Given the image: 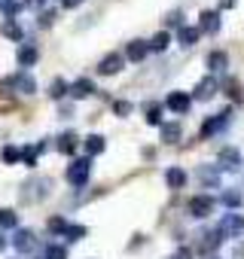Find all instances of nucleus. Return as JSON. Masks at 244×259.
I'll return each mask as SVG.
<instances>
[{
	"mask_svg": "<svg viewBox=\"0 0 244 259\" xmlns=\"http://www.w3.org/2000/svg\"><path fill=\"white\" fill-rule=\"evenodd\" d=\"M49 192H52V180H49V177H31V180L22 186L19 198H22L25 204H37V201H43Z\"/></svg>",
	"mask_w": 244,
	"mask_h": 259,
	"instance_id": "nucleus-1",
	"label": "nucleus"
},
{
	"mask_svg": "<svg viewBox=\"0 0 244 259\" xmlns=\"http://www.w3.org/2000/svg\"><path fill=\"white\" fill-rule=\"evenodd\" d=\"M64 229H67V226H64L61 217H52V220H49V232H64Z\"/></svg>",
	"mask_w": 244,
	"mask_h": 259,
	"instance_id": "nucleus-20",
	"label": "nucleus"
},
{
	"mask_svg": "<svg viewBox=\"0 0 244 259\" xmlns=\"http://www.w3.org/2000/svg\"><path fill=\"white\" fill-rule=\"evenodd\" d=\"M79 4V0H64V7H76Z\"/></svg>",
	"mask_w": 244,
	"mask_h": 259,
	"instance_id": "nucleus-26",
	"label": "nucleus"
},
{
	"mask_svg": "<svg viewBox=\"0 0 244 259\" xmlns=\"http://www.w3.org/2000/svg\"><path fill=\"white\" fill-rule=\"evenodd\" d=\"M13 244H16V250H22V253L34 250V232H31V229H19L16 238H13Z\"/></svg>",
	"mask_w": 244,
	"mask_h": 259,
	"instance_id": "nucleus-3",
	"label": "nucleus"
},
{
	"mask_svg": "<svg viewBox=\"0 0 244 259\" xmlns=\"http://www.w3.org/2000/svg\"><path fill=\"white\" fill-rule=\"evenodd\" d=\"M4 34L13 37V40H25V34H22V28H19L16 22H7V25H4Z\"/></svg>",
	"mask_w": 244,
	"mask_h": 259,
	"instance_id": "nucleus-12",
	"label": "nucleus"
},
{
	"mask_svg": "<svg viewBox=\"0 0 244 259\" xmlns=\"http://www.w3.org/2000/svg\"><path fill=\"white\" fill-rule=\"evenodd\" d=\"M19 159H22V150H16V147H7V150H4V162H7V165H16Z\"/></svg>",
	"mask_w": 244,
	"mask_h": 259,
	"instance_id": "nucleus-14",
	"label": "nucleus"
},
{
	"mask_svg": "<svg viewBox=\"0 0 244 259\" xmlns=\"http://www.w3.org/2000/svg\"><path fill=\"white\" fill-rule=\"evenodd\" d=\"M168 104H171L174 110H186V98H183V95H171V98H168Z\"/></svg>",
	"mask_w": 244,
	"mask_h": 259,
	"instance_id": "nucleus-18",
	"label": "nucleus"
},
{
	"mask_svg": "<svg viewBox=\"0 0 244 259\" xmlns=\"http://www.w3.org/2000/svg\"><path fill=\"white\" fill-rule=\"evenodd\" d=\"M22 162H25L28 168H34V165H37V147H34V150H22Z\"/></svg>",
	"mask_w": 244,
	"mask_h": 259,
	"instance_id": "nucleus-16",
	"label": "nucleus"
},
{
	"mask_svg": "<svg viewBox=\"0 0 244 259\" xmlns=\"http://www.w3.org/2000/svg\"><path fill=\"white\" fill-rule=\"evenodd\" d=\"M147 119H150V122H159V110H156V107H150V110H147Z\"/></svg>",
	"mask_w": 244,
	"mask_h": 259,
	"instance_id": "nucleus-23",
	"label": "nucleus"
},
{
	"mask_svg": "<svg viewBox=\"0 0 244 259\" xmlns=\"http://www.w3.org/2000/svg\"><path fill=\"white\" fill-rule=\"evenodd\" d=\"M52 22H55V13L49 10V13H40V22H37V25H40V28H49Z\"/></svg>",
	"mask_w": 244,
	"mask_h": 259,
	"instance_id": "nucleus-19",
	"label": "nucleus"
},
{
	"mask_svg": "<svg viewBox=\"0 0 244 259\" xmlns=\"http://www.w3.org/2000/svg\"><path fill=\"white\" fill-rule=\"evenodd\" d=\"M64 92H70L67 82H64V79H52V85H49V98H61Z\"/></svg>",
	"mask_w": 244,
	"mask_h": 259,
	"instance_id": "nucleus-10",
	"label": "nucleus"
},
{
	"mask_svg": "<svg viewBox=\"0 0 244 259\" xmlns=\"http://www.w3.org/2000/svg\"><path fill=\"white\" fill-rule=\"evenodd\" d=\"M64 235H67L70 241H79V238L86 235V229H83V226H67V229H64Z\"/></svg>",
	"mask_w": 244,
	"mask_h": 259,
	"instance_id": "nucleus-17",
	"label": "nucleus"
},
{
	"mask_svg": "<svg viewBox=\"0 0 244 259\" xmlns=\"http://www.w3.org/2000/svg\"><path fill=\"white\" fill-rule=\"evenodd\" d=\"M89 171H92V162H89V159H76V162L67 168V180H70L73 186H83V183L89 180Z\"/></svg>",
	"mask_w": 244,
	"mask_h": 259,
	"instance_id": "nucleus-2",
	"label": "nucleus"
},
{
	"mask_svg": "<svg viewBox=\"0 0 244 259\" xmlns=\"http://www.w3.org/2000/svg\"><path fill=\"white\" fill-rule=\"evenodd\" d=\"M34 61H37V49H34L31 43L22 46V49H19V64H22V67H31Z\"/></svg>",
	"mask_w": 244,
	"mask_h": 259,
	"instance_id": "nucleus-6",
	"label": "nucleus"
},
{
	"mask_svg": "<svg viewBox=\"0 0 244 259\" xmlns=\"http://www.w3.org/2000/svg\"><path fill=\"white\" fill-rule=\"evenodd\" d=\"M165 43H168V37H165V34H159V37H156V40H153V46H156V49H162V46H165Z\"/></svg>",
	"mask_w": 244,
	"mask_h": 259,
	"instance_id": "nucleus-22",
	"label": "nucleus"
},
{
	"mask_svg": "<svg viewBox=\"0 0 244 259\" xmlns=\"http://www.w3.org/2000/svg\"><path fill=\"white\" fill-rule=\"evenodd\" d=\"M89 95H92V82L89 79H76L70 85V98H89Z\"/></svg>",
	"mask_w": 244,
	"mask_h": 259,
	"instance_id": "nucleus-7",
	"label": "nucleus"
},
{
	"mask_svg": "<svg viewBox=\"0 0 244 259\" xmlns=\"http://www.w3.org/2000/svg\"><path fill=\"white\" fill-rule=\"evenodd\" d=\"M46 259H67V250L61 244H49L46 247Z\"/></svg>",
	"mask_w": 244,
	"mask_h": 259,
	"instance_id": "nucleus-11",
	"label": "nucleus"
},
{
	"mask_svg": "<svg viewBox=\"0 0 244 259\" xmlns=\"http://www.w3.org/2000/svg\"><path fill=\"white\" fill-rule=\"evenodd\" d=\"M25 4H28V7H40V4H43V0H25Z\"/></svg>",
	"mask_w": 244,
	"mask_h": 259,
	"instance_id": "nucleus-24",
	"label": "nucleus"
},
{
	"mask_svg": "<svg viewBox=\"0 0 244 259\" xmlns=\"http://www.w3.org/2000/svg\"><path fill=\"white\" fill-rule=\"evenodd\" d=\"M119 67H122V55H107V58L98 64V70H101V73H116Z\"/></svg>",
	"mask_w": 244,
	"mask_h": 259,
	"instance_id": "nucleus-4",
	"label": "nucleus"
},
{
	"mask_svg": "<svg viewBox=\"0 0 244 259\" xmlns=\"http://www.w3.org/2000/svg\"><path fill=\"white\" fill-rule=\"evenodd\" d=\"M16 226V213L13 210H0V229H13Z\"/></svg>",
	"mask_w": 244,
	"mask_h": 259,
	"instance_id": "nucleus-15",
	"label": "nucleus"
},
{
	"mask_svg": "<svg viewBox=\"0 0 244 259\" xmlns=\"http://www.w3.org/2000/svg\"><path fill=\"white\" fill-rule=\"evenodd\" d=\"M0 10L7 13V19H13V16L22 10V4H19V0H0Z\"/></svg>",
	"mask_w": 244,
	"mask_h": 259,
	"instance_id": "nucleus-9",
	"label": "nucleus"
},
{
	"mask_svg": "<svg viewBox=\"0 0 244 259\" xmlns=\"http://www.w3.org/2000/svg\"><path fill=\"white\" fill-rule=\"evenodd\" d=\"M7 247V238H4V232H0V250H4Z\"/></svg>",
	"mask_w": 244,
	"mask_h": 259,
	"instance_id": "nucleus-25",
	"label": "nucleus"
},
{
	"mask_svg": "<svg viewBox=\"0 0 244 259\" xmlns=\"http://www.w3.org/2000/svg\"><path fill=\"white\" fill-rule=\"evenodd\" d=\"M168 183H171V186H180V183H183V174H180V171H168Z\"/></svg>",
	"mask_w": 244,
	"mask_h": 259,
	"instance_id": "nucleus-21",
	"label": "nucleus"
},
{
	"mask_svg": "<svg viewBox=\"0 0 244 259\" xmlns=\"http://www.w3.org/2000/svg\"><path fill=\"white\" fill-rule=\"evenodd\" d=\"M144 52H147V46H144V43H132V46H129V58H132V61H141V58H144Z\"/></svg>",
	"mask_w": 244,
	"mask_h": 259,
	"instance_id": "nucleus-13",
	"label": "nucleus"
},
{
	"mask_svg": "<svg viewBox=\"0 0 244 259\" xmlns=\"http://www.w3.org/2000/svg\"><path fill=\"white\" fill-rule=\"evenodd\" d=\"M58 150H61L64 156H70V153L76 150V135H73V132H64V135L58 138Z\"/></svg>",
	"mask_w": 244,
	"mask_h": 259,
	"instance_id": "nucleus-5",
	"label": "nucleus"
},
{
	"mask_svg": "<svg viewBox=\"0 0 244 259\" xmlns=\"http://www.w3.org/2000/svg\"><path fill=\"white\" fill-rule=\"evenodd\" d=\"M86 150H89V156H95V153H101V150H104V138H98V135H92V138H86Z\"/></svg>",
	"mask_w": 244,
	"mask_h": 259,
	"instance_id": "nucleus-8",
	"label": "nucleus"
}]
</instances>
